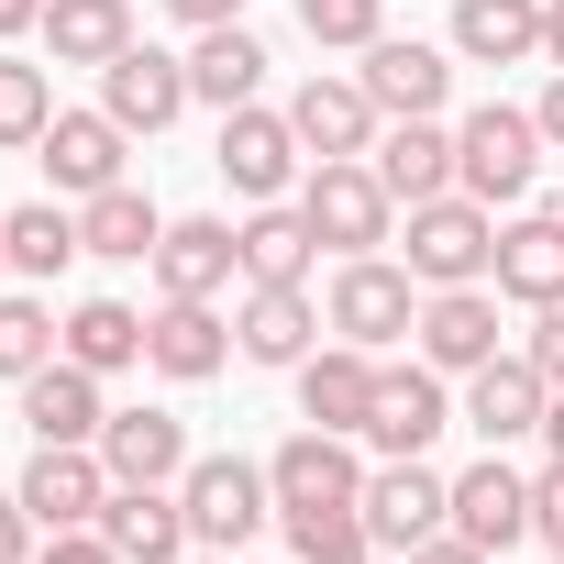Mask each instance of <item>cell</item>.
Returning <instances> with one entry per match:
<instances>
[{
  "instance_id": "6da1fadb",
  "label": "cell",
  "mask_w": 564,
  "mask_h": 564,
  "mask_svg": "<svg viewBox=\"0 0 564 564\" xmlns=\"http://www.w3.org/2000/svg\"><path fill=\"white\" fill-rule=\"evenodd\" d=\"M542 155H553V144H542V122H531V111H509V100H487V111H465V122H454V188H465V199H487V210H498V199H531Z\"/></svg>"
},
{
  "instance_id": "7a4b0ae2",
  "label": "cell",
  "mask_w": 564,
  "mask_h": 564,
  "mask_svg": "<svg viewBox=\"0 0 564 564\" xmlns=\"http://www.w3.org/2000/svg\"><path fill=\"white\" fill-rule=\"evenodd\" d=\"M177 509H188V542H199V553H243V542L276 520V487H265V465H243V454H188Z\"/></svg>"
},
{
  "instance_id": "3957f363",
  "label": "cell",
  "mask_w": 564,
  "mask_h": 564,
  "mask_svg": "<svg viewBox=\"0 0 564 564\" xmlns=\"http://www.w3.org/2000/svg\"><path fill=\"white\" fill-rule=\"evenodd\" d=\"M210 166H221V188L243 199V210H265V199H300V177H311V144H300V122L289 111H221V144H210Z\"/></svg>"
},
{
  "instance_id": "277c9868",
  "label": "cell",
  "mask_w": 564,
  "mask_h": 564,
  "mask_svg": "<svg viewBox=\"0 0 564 564\" xmlns=\"http://www.w3.org/2000/svg\"><path fill=\"white\" fill-rule=\"evenodd\" d=\"M300 210H311V232H322L333 254H377V243L399 232V199H388V177H377L366 155H311Z\"/></svg>"
},
{
  "instance_id": "5b68a950",
  "label": "cell",
  "mask_w": 564,
  "mask_h": 564,
  "mask_svg": "<svg viewBox=\"0 0 564 564\" xmlns=\"http://www.w3.org/2000/svg\"><path fill=\"white\" fill-rule=\"evenodd\" d=\"M487 265H498V210L487 199L443 188V199L410 210V276L421 289H487Z\"/></svg>"
},
{
  "instance_id": "8992f818",
  "label": "cell",
  "mask_w": 564,
  "mask_h": 564,
  "mask_svg": "<svg viewBox=\"0 0 564 564\" xmlns=\"http://www.w3.org/2000/svg\"><path fill=\"white\" fill-rule=\"evenodd\" d=\"M322 322H333L344 344L388 355L399 333H421V276H410V265H388V254H344V265H333V300H322Z\"/></svg>"
},
{
  "instance_id": "52a82bcc",
  "label": "cell",
  "mask_w": 564,
  "mask_h": 564,
  "mask_svg": "<svg viewBox=\"0 0 564 564\" xmlns=\"http://www.w3.org/2000/svg\"><path fill=\"white\" fill-rule=\"evenodd\" d=\"M366 531H377V553H421V542H443L454 531V476H432V454H388L377 476H366Z\"/></svg>"
},
{
  "instance_id": "ba28073f",
  "label": "cell",
  "mask_w": 564,
  "mask_h": 564,
  "mask_svg": "<svg viewBox=\"0 0 564 564\" xmlns=\"http://www.w3.org/2000/svg\"><path fill=\"white\" fill-rule=\"evenodd\" d=\"M12 498L34 509V531H100V509H111V465H100V443H34V465H23Z\"/></svg>"
},
{
  "instance_id": "9c48e42d",
  "label": "cell",
  "mask_w": 564,
  "mask_h": 564,
  "mask_svg": "<svg viewBox=\"0 0 564 564\" xmlns=\"http://www.w3.org/2000/svg\"><path fill=\"white\" fill-rule=\"evenodd\" d=\"M454 432V399H443V366H377V399H366V432L355 443H377V454H432Z\"/></svg>"
},
{
  "instance_id": "30bf717a",
  "label": "cell",
  "mask_w": 564,
  "mask_h": 564,
  "mask_svg": "<svg viewBox=\"0 0 564 564\" xmlns=\"http://www.w3.org/2000/svg\"><path fill=\"white\" fill-rule=\"evenodd\" d=\"M265 487H276V509H355L366 498V465H355V432H289L265 454Z\"/></svg>"
},
{
  "instance_id": "8fae6325",
  "label": "cell",
  "mask_w": 564,
  "mask_h": 564,
  "mask_svg": "<svg viewBox=\"0 0 564 564\" xmlns=\"http://www.w3.org/2000/svg\"><path fill=\"white\" fill-rule=\"evenodd\" d=\"M542 410H553L542 366H531V355H487V366L465 377V410H454V421H465L487 454H509V443H531V432H542Z\"/></svg>"
},
{
  "instance_id": "7c38bea8",
  "label": "cell",
  "mask_w": 564,
  "mask_h": 564,
  "mask_svg": "<svg viewBox=\"0 0 564 564\" xmlns=\"http://www.w3.org/2000/svg\"><path fill=\"white\" fill-rule=\"evenodd\" d=\"M355 78H366V100H377L388 122H443V89H454V56H443V45H421V34H377Z\"/></svg>"
},
{
  "instance_id": "4fadbf2b",
  "label": "cell",
  "mask_w": 564,
  "mask_h": 564,
  "mask_svg": "<svg viewBox=\"0 0 564 564\" xmlns=\"http://www.w3.org/2000/svg\"><path fill=\"white\" fill-rule=\"evenodd\" d=\"M188 100H199V89H188V56H166V45H122V56L100 67V111H111L122 133H166Z\"/></svg>"
},
{
  "instance_id": "5bb4252c",
  "label": "cell",
  "mask_w": 564,
  "mask_h": 564,
  "mask_svg": "<svg viewBox=\"0 0 564 564\" xmlns=\"http://www.w3.org/2000/svg\"><path fill=\"white\" fill-rule=\"evenodd\" d=\"M454 531H465L476 553H498V564H509V553L542 531V520H531V476H520V465H498V454H487V465H465V476H454Z\"/></svg>"
},
{
  "instance_id": "9a60e30c",
  "label": "cell",
  "mask_w": 564,
  "mask_h": 564,
  "mask_svg": "<svg viewBox=\"0 0 564 564\" xmlns=\"http://www.w3.org/2000/svg\"><path fill=\"white\" fill-rule=\"evenodd\" d=\"M122 144H133V133H122L111 111H56L34 155H45L56 199H100V188H122Z\"/></svg>"
},
{
  "instance_id": "2e32d148",
  "label": "cell",
  "mask_w": 564,
  "mask_h": 564,
  "mask_svg": "<svg viewBox=\"0 0 564 564\" xmlns=\"http://www.w3.org/2000/svg\"><path fill=\"white\" fill-rule=\"evenodd\" d=\"M410 344H421V366H443V377H476V366L498 355V289H432Z\"/></svg>"
},
{
  "instance_id": "e0dca14e",
  "label": "cell",
  "mask_w": 564,
  "mask_h": 564,
  "mask_svg": "<svg viewBox=\"0 0 564 564\" xmlns=\"http://www.w3.org/2000/svg\"><path fill=\"white\" fill-rule=\"evenodd\" d=\"M144 366L177 377V388H199V377L232 366V322H221L210 300H155V322H144Z\"/></svg>"
},
{
  "instance_id": "ac0fdd59",
  "label": "cell",
  "mask_w": 564,
  "mask_h": 564,
  "mask_svg": "<svg viewBox=\"0 0 564 564\" xmlns=\"http://www.w3.org/2000/svg\"><path fill=\"white\" fill-rule=\"evenodd\" d=\"M289 377H300V421H322V432H366V399H377V355H366V344L333 333V344H311Z\"/></svg>"
},
{
  "instance_id": "d6986e66",
  "label": "cell",
  "mask_w": 564,
  "mask_h": 564,
  "mask_svg": "<svg viewBox=\"0 0 564 564\" xmlns=\"http://www.w3.org/2000/svg\"><path fill=\"white\" fill-rule=\"evenodd\" d=\"M100 465H111V487H177L188 476V421L177 410H111Z\"/></svg>"
},
{
  "instance_id": "ffe728a7",
  "label": "cell",
  "mask_w": 564,
  "mask_h": 564,
  "mask_svg": "<svg viewBox=\"0 0 564 564\" xmlns=\"http://www.w3.org/2000/svg\"><path fill=\"white\" fill-rule=\"evenodd\" d=\"M487 289L520 300V311H553V300H564V210H520V221L498 232Z\"/></svg>"
},
{
  "instance_id": "44dd1931",
  "label": "cell",
  "mask_w": 564,
  "mask_h": 564,
  "mask_svg": "<svg viewBox=\"0 0 564 564\" xmlns=\"http://www.w3.org/2000/svg\"><path fill=\"white\" fill-rule=\"evenodd\" d=\"M289 122H300L311 155H377V133H388V111L366 100V78H300Z\"/></svg>"
},
{
  "instance_id": "7402d4cb",
  "label": "cell",
  "mask_w": 564,
  "mask_h": 564,
  "mask_svg": "<svg viewBox=\"0 0 564 564\" xmlns=\"http://www.w3.org/2000/svg\"><path fill=\"white\" fill-rule=\"evenodd\" d=\"M243 276V243H232V221H166V243H155V289L166 300H221Z\"/></svg>"
},
{
  "instance_id": "603a6c76",
  "label": "cell",
  "mask_w": 564,
  "mask_h": 564,
  "mask_svg": "<svg viewBox=\"0 0 564 564\" xmlns=\"http://www.w3.org/2000/svg\"><path fill=\"white\" fill-rule=\"evenodd\" d=\"M232 243H243V289H300L311 254H322V232H311V210H300V199L243 210V221H232Z\"/></svg>"
},
{
  "instance_id": "cb8c5ba5",
  "label": "cell",
  "mask_w": 564,
  "mask_h": 564,
  "mask_svg": "<svg viewBox=\"0 0 564 564\" xmlns=\"http://www.w3.org/2000/svg\"><path fill=\"white\" fill-rule=\"evenodd\" d=\"M100 421H111V399H100L89 366L56 355V366L23 377V432H34V443H100Z\"/></svg>"
},
{
  "instance_id": "d4e9b609",
  "label": "cell",
  "mask_w": 564,
  "mask_h": 564,
  "mask_svg": "<svg viewBox=\"0 0 564 564\" xmlns=\"http://www.w3.org/2000/svg\"><path fill=\"white\" fill-rule=\"evenodd\" d=\"M100 531H111V553H122V564H188V553H199V542H188L177 487H111Z\"/></svg>"
},
{
  "instance_id": "484cf974",
  "label": "cell",
  "mask_w": 564,
  "mask_h": 564,
  "mask_svg": "<svg viewBox=\"0 0 564 564\" xmlns=\"http://www.w3.org/2000/svg\"><path fill=\"white\" fill-rule=\"evenodd\" d=\"M311 344H322L311 289H243V311H232V355L243 366H300Z\"/></svg>"
},
{
  "instance_id": "4316f807",
  "label": "cell",
  "mask_w": 564,
  "mask_h": 564,
  "mask_svg": "<svg viewBox=\"0 0 564 564\" xmlns=\"http://www.w3.org/2000/svg\"><path fill=\"white\" fill-rule=\"evenodd\" d=\"M34 34H45V67H89V78H100V67L133 45V0H45Z\"/></svg>"
},
{
  "instance_id": "83f0119b",
  "label": "cell",
  "mask_w": 564,
  "mask_h": 564,
  "mask_svg": "<svg viewBox=\"0 0 564 564\" xmlns=\"http://www.w3.org/2000/svg\"><path fill=\"white\" fill-rule=\"evenodd\" d=\"M366 166L388 177V199H399V210H421V199H443V188H454V133H443V122H388Z\"/></svg>"
},
{
  "instance_id": "f1b7e54d",
  "label": "cell",
  "mask_w": 564,
  "mask_h": 564,
  "mask_svg": "<svg viewBox=\"0 0 564 564\" xmlns=\"http://www.w3.org/2000/svg\"><path fill=\"white\" fill-rule=\"evenodd\" d=\"M78 243L89 254H111V265H155V243H166V210L122 177V188H100V199H78Z\"/></svg>"
},
{
  "instance_id": "f546056e",
  "label": "cell",
  "mask_w": 564,
  "mask_h": 564,
  "mask_svg": "<svg viewBox=\"0 0 564 564\" xmlns=\"http://www.w3.org/2000/svg\"><path fill=\"white\" fill-rule=\"evenodd\" d=\"M454 56H465V67H520V56H542V0H454Z\"/></svg>"
},
{
  "instance_id": "4dcf8cb0",
  "label": "cell",
  "mask_w": 564,
  "mask_h": 564,
  "mask_svg": "<svg viewBox=\"0 0 564 564\" xmlns=\"http://www.w3.org/2000/svg\"><path fill=\"white\" fill-rule=\"evenodd\" d=\"M188 89H199L210 111H243V100L265 89V45H254L243 23H210V34L188 45Z\"/></svg>"
},
{
  "instance_id": "1f68e13d",
  "label": "cell",
  "mask_w": 564,
  "mask_h": 564,
  "mask_svg": "<svg viewBox=\"0 0 564 564\" xmlns=\"http://www.w3.org/2000/svg\"><path fill=\"white\" fill-rule=\"evenodd\" d=\"M56 355L89 366V377H122V366H144V311H122V300H78L67 333H56Z\"/></svg>"
},
{
  "instance_id": "d6a6232c",
  "label": "cell",
  "mask_w": 564,
  "mask_h": 564,
  "mask_svg": "<svg viewBox=\"0 0 564 564\" xmlns=\"http://www.w3.org/2000/svg\"><path fill=\"white\" fill-rule=\"evenodd\" d=\"M89 243H78V210H56V199H23V210H0V265L12 276H56V265H78Z\"/></svg>"
},
{
  "instance_id": "836d02e7",
  "label": "cell",
  "mask_w": 564,
  "mask_h": 564,
  "mask_svg": "<svg viewBox=\"0 0 564 564\" xmlns=\"http://www.w3.org/2000/svg\"><path fill=\"white\" fill-rule=\"evenodd\" d=\"M276 531H289V564H366V553H377L366 498H355V509H276Z\"/></svg>"
},
{
  "instance_id": "e575fe53",
  "label": "cell",
  "mask_w": 564,
  "mask_h": 564,
  "mask_svg": "<svg viewBox=\"0 0 564 564\" xmlns=\"http://www.w3.org/2000/svg\"><path fill=\"white\" fill-rule=\"evenodd\" d=\"M45 122H56V78L23 67V56H0V155H34Z\"/></svg>"
},
{
  "instance_id": "d590c367",
  "label": "cell",
  "mask_w": 564,
  "mask_h": 564,
  "mask_svg": "<svg viewBox=\"0 0 564 564\" xmlns=\"http://www.w3.org/2000/svg\"><path fill=\"white\" fill-rule=\"evenodd\" d=\"M56 333H67V322H56L34 289H0V377H12V388H23L34 366H56Z\"/></svg>"
},
{
  "instance_id": "8d00e7d4",
  "label": "cell",
  "mask_w": 564,
  "mask_h": 564,
  "mask_svg": "<svg viewBox=\"0 0 564 564\" xmlns=\"http://www.w3.org/2000/svg\"><path fill=\"white\" fill-rule=\"evenodd\" d=\"M300 34H311L322 56H366V45L388 34V0H300Z\"/></svg>"
},
{
  "instance_id": "74e56055",
  "label": "cell",
  "mask_w": 564,
  "mask_h": 564,
  "mask_svg": "<svg viewBox=\"0 0 564 564\" xmlns=\"http://www.w3.org/2000/svg\"><path fill=\"white\" fill-rule=\"evenodd\" d=\"M520 355L542 366V388H564V300H553V311L531 322V344H520Z\"/></svg>"
},
{
  "instance_id": "f35d334b",
  "label": "cell",
  "mask_w": 564,
  "mask_h": 564,
  "mask_svg": "<svg viewBox=\"0 0 564 564\" xmlns=\"http://www.w3.org/2000/svg\"><path fill=\"white\" fill-rule=\"evenodd\" d=\"M531 520H542V542H564V454L531 476Z\"/></svg>"
},
{
  "instance_id": "ab89813d",
  "label": "cell",
  "mask_w": 564,
  "mask_h": 564,
  "mask_svg": "<svg viewBox=\"0 0 564 564\" xmlns=\"http://www.w3.org/2000/svg\"><path fill=\"white\" fill-rule=\"evenodd\" d=\"M45 564H122L111 531H45Z\"/></svg>"
},
{
  "instance_id": "60d3db41",
  "label": "cell",
  "mask_w": 564,
  "mask_h": 564,
  "mask_svg": "<svg viewBox=\"0 0 564 564\" xmlns=\"http://www.w3.org/2000/svg\"><path fill=\"white\" fill-rule=\"evenodd\" d=\"M23 553H34V509H23V498H0V564H23Z\"/></svg>"
},
{
  "instance_id": "b9f144b4",
  "label": "cell",
  "mask_w": 564,
  "mask_h": 564,
  "mask_svg": "<svg viewBox=\"0 0 564 564\" xmlns=\"http://www.w3.org/2000/svg\"><path fill=\"white\" fill-rule=\"evenodd\" d=\"M531 122H542V144H553V155H564V67H553V78H542V100H531Z\"/></svg>"
},
{
  "instance_id": "7bdbcfd3",
  "label": "cell",
  "mask_w": 564,
  "mask_h": 564,
  "mask_svg": "<svg viewBox=\"0 0 564 564\" xmlns=\"http://www.w3.org/2000/svg\"><path fill=\"white\" fill-rule=\"evenodd\" d=\"M166 12H177L188 34H210V23H243V0H166Z\"/></svg>"
},
{
  "instance_id": "ee69618b",
  "label": "cell",
  "mask_w": 564,
  "mask_h": 564,
  "mask_svg": "<svg viewBox=\"0 0 564 564\" xmlns=\"http://www.w3.org/2000/svg\"><path fill=\"white\" fill-rule=\"evenodd\" d=\"M410 564H498V553H476V542H465V531H443V542H421V553H410Z\"/></svg>"
},
{
  "instance_id": "f6af8a7d",
  "label": "cell",
  "mask_w": 564,
  "mask_h": 564,
  "mask_svg": "<svg viewBox=\"0 0 564 564\" xmlns=\"http://www.w3.org/2000/svg\"><path fill=\"white\" fill-rule=\"evenodd\" d=\"M542 67H564V0H542Z\"/></svg>"
},
{
  "instance_id": "bcb514c9",
  "label": "cell",
  "mask_w": 564,
  "mask_h": 564,
  "mask_svg": "<svg viewBox=\"0 0 564 564\" xmlns=\"http://www.w3.org/2000/svg\"><path fill=\"white\" fill-rule=\"evenodd\" d=\"M45 23V0H0V34H34Z\"/></svg>"
},
{
  "instance_id": "7dc6e473",
  "label": "cell",
  "mask_w": 564,
  "mask_h": 564,
  "mask_svg": "<svg viewBox=\"0 0 564 564\" xmlns=\"http://www.w3.org/2000/svg\"><path fill=\"white\" fill-rule=\"evenodd\" d=\"M542 454H564V388H553V410H542Z\"/></svg>"
},
{
  "instance_id": "c3c4849f",
  "label": "cell",
  "mask_w": 564,
  "mask_h": 564,
  "mask_svg": "<svg viewBox=\"0 0 564 564\" xmlns=\"http://www.w3.org/2000/svg\"><path fill=\"white\" fill-rule=\"evenodd\" d=\"M188 564H232V553H188Z\"/></svg>"
},
{
  "instance_id": "681fc988",
  "label": "cell",
  "mask_w": 564,
  "mask_h": 564,
  "mask_svg": "<svg viewBox=\"0 0 564 564\" xmlns=\"http://www.w3.org/2000/svg\"><path fill=\"white\" fill-rule=\"evenodd\" d=\"M366 564H399V553H366Z\"/></svg>"
},
{
  "instance_id": "f907efd6",
  "label": "cell",
  "mask_w": 564,
  "mask_h": 564,
  "mask_svg": "<svg viewBox=\"0 0 564 564\" xmlns=\"http://www.w3.org/2000/svg\"><path fill=\"white\" fill-rule=\"evenodd\" d=\"M553 564H564V542H553Z\"/></svg>"
},
{
  "instance_id": "816d5d0a",
  "label": "cell",
  "mask_w": 564,
  "mask_h": 564,
  "mask_svg": "<svg viewBox=\"0 0 564 564\" xmlns=\"http://www.w3.org/2000/svg\"><path fill=\"white\" fill-rule=\"evenodd\" d=\"M0 276H12V265H0Z\"/></svg>"
}]
</instances>
